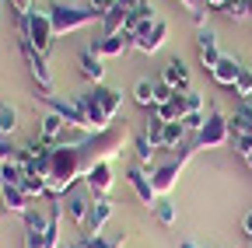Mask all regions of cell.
Instances as JSON below:
<instances>
[{
	"label": "cell",
	"mask_w": 252,
	"mask_h": 248,
	"mask_svg": "<svg viewBox=\"0 0 252 248\" xmlns=\"http://www.w3.org/2000/svg\"><path fill=\"white\" fill-rule=\"evenodd\" d=\"M224 14H228L231 21H245V18H252V0H228Z\"/></svg>",
	"instance_id": "cell-28"
},
{
	"label": "cell",
	"mask_w": 252,
	"mask_h": 248,
	"mask_svg": "<svg viewBox=\"0 0 252 248\" xmlns=\"http://www.w3.org/2000/svg\"><path fill=\"white\" fill-rule=\"evenodd\" d=\"M18 46H21V56H25V63H28L32 77H35L39 91H42V95H49V91H53V74H49V67H46V56H42V53H35V49H32L21 35H18Z\"/></svg>",
	"instance_id": "cell-9"
},
{
	"label": "cell",
	"mask_w": 252,
	"mask_h": 248,
	"mask_svg": "<svg viewBox=\"0 0 252 248\" xmlns=\"http://www.w3.org/2000/svg\"><path fill=\"white\" fill-rule=\"evenodd\" d=\"M77 70H81V77L91 81V84H102V77H105L102 56H98V53H91V49H81V56H77Z\"/></svg>",
	"instance_id": "cell-19"
},
{
	"label": "cell",
	"mask_w": 252,
	"mask_h": 248,
	"mask_svg": "<svg viewBox=\"0 0 252 248\" xmlns=\"http://www.w3.org/2000/svg\"><path fill=\"white\" fill-rule=\"evenodd\" d=\"M130 137H133V130H130V122L123 119V122H112V126L102 130V133H91L84 143H70V147L56 143L49 150V161H46V171H42L49 196H56V199L67 196L77 185V178H84L94 165L112 161Z\"/></svg>",
	"instance_id": "cell-1"
},
{
	"label": "cell",
	"mask_w": 252,
	"mask_h": 248,
	"mask_svg": "<svg viewBox=\"0 0 252 248\" xmlns=\"http://www.w3.org/2000/svg\"><path fill=\"white\" fill-rule=\"evenodd\" d=\"M21 220H25V231H32V234H46V231H49V210L42 213V210L32 206V210L21 217Z\"/></svg>",
	"instance_id": "cell-25"
},
{
	"label": "cell",
	"mask_w": 252,
	"mask_h": 248,
	"mask_svg": "<svg viewBox=\"0 0 252 248\" xmlns=\"http://www.w3.org/2000/svg\"><path fill=\"white\" fill-rule=\"evenodd\" d=\"M165 39H168V25L158 18V21H151L147 28H140V32L133 35V49H140V53H147V56H154L158 49L165 46Z\"/></svg>",
	"instance_id": "cell-10"
},
{
	"label": "cell",
	"mask_w": 252,
	"mask_h": 248,
	"mask_svg": "<svg viewBox=\"0 0 252 248\" xmlns=\"http://www.w3.org/2000/svg\"><path fill=\"white\" fill-rule=\"evenodd\" d=\"M84 185H88L94 196H109V189H112V161L94 165V168L84 175Z\"/></svg>",
	"instance_id": "cell-15"
},
{
	"label": "cell",
	"mask_w": 252,
	"mask_h": 248,
	"mask_svg": "<svg viewBox=\"0 0 252 248\" xmlns=\"http://www.w3.org/2000/svg\"><path fill=\"white\" fill-rule=\"evenodd\" d=\"M193 158V143H182V147H175L172 154H168V161H161V165H151L147 168V175H151V182H154V193L161 196V193H168L172 185H175V178H179V171L186 168V161ZM144 168V165H140Z\"/></svg>",
	"instance_id": "cell-3"
},
{
	"label": "cell",
	"mask_w": 252,
	"mask_h": 248,
	"mask_svg": "<svg viewBox=\"0 0 252 248\" xmlns=\"http://www.w3.org/2000/svg\"><path fill=\"white\" fill-rule=\"evenodd\" d=\"M133 102L140 105V109H158V102H161V98H158V81H137L133 84Z\"/></svg>",
	"instance_id": "cell-22"
},
{
	"label": "cell",
	"mask_w": 252,
	"mask_h": 248,
	"mask_svg": "<svg viewBox=\"0 0 252 248\" xmlns=\"http://www.w3.org/2000/svg\"><path fill=\"white\" fill-rule=\"evenodd\" d=\"M63 133H67V122H63V115H56V112H42V119H39V137L49 143V147H56L60 140H63Z\"/></svg>",
	"instance_id": "cell-17"
},
{
	"label": "cell",
	"mask_w": 252,
	"mask_h": 248,
	"mask_svg": "<svg viewBox=\"0 0 252 248\" xmlns=\"http://www.w3.org/2000/svg\"><path fill=\"white\" fill-rule=\"evenodd\" d=\"M11 133H18V109L0 102V137H11Z\"/></svg>",
	"instance_id": "cell-26"
},
{
	"label": "cell",
	"mask_w": 252,
	"mask_h": 248,
	"mask_svg": "<svg viewBox=\"0 0 252 248\" xmlns=\"http://www.w3.org/2000/svg\"><path fill=\"white\" fill-rule=\"evenodd\" d=\"M109 220H112V203L105 196H98L94 206H91V213H88V220H84V234H102V227Z\"/></svg>",
	"instance_id": "cell-18"
},
{
	"label": "cell",
	"mask_w": 252,
	"mask_h": 248,
	"mask_svg": "<svg viewBox=\"0 0 252 248\" xmlns=\"http://www.w3.org/2000/svg\"><path fill=\"white\" fill-rule=\"evenodd\" d=\"M186 143V126L182 122H165V130H161V150H175Z\"/></svg>",
	"instance_id": "cell-23"
},
{
	"label": "cell",
	"mask_w": 252,
	"mask_h": 248,
	"mask_svg": "<svg viewBox=\"0 0 252 248\" xmlns=\"http://www.w3.org/2000/svg\"><path fill=\"white\" fill-rule=\"evenodd\" d=\"M161 84H168L172 91H189V67L182 63L179 56H172L168 63L161 67V77H158Z\"/></svg>",
	"instance_id": "cell-14"
},
{
	"label": "cell",
	"mask_w": 252,
	"mask_h": 248,
	"mask_svg": "<svg viewBox=\"0 0 252 248\" xmlns=\"http://www.w3.org/2000/svg\"><path fill=\"white\" fill-rule=\"evenodd\" d=\"M49 18H53L56 35H70V32L88 28L98 14H94L91 7H77V4H53V7H49Z\"/></svg>",
	"instance_id": "cell-5"
},
{
	"label": "cell",
	"mask_w": 252,
	"mask_h": 248,
	"mask_svg": "<svg viewBox=\"0 0 252 248\" xmlns=\"http://www.w3.org/2000/svg\"><path fill=\"white\" fill-rule=\"evenodd\" d=\"M228 140H231V122L220 115L217 109H210L203 130L196 133V147H200V150H210V147H224Z\"/></svg>",
	"instance_id": "cell-7"
},
{
	"label": "cell",
	"mask_w": 252,
	"mask_h": 248,
	"mask_svg": "<svg viewBox=\"0 0 252 248\" xmlns=\"http://www.w3.org/2000/svg\"><path fill=\"white\" fill-rule=\"evenodd\" d=\"M238 154H242V158H249V154H252V137H242V140H238Z\"/></svg>",
	"instance_id": "cell-37"
},
{
	"label": "cell",
	"mask_w": 252,
	"mask_h": 248,
	"mask_svg": "<svg viewBox=\"0 0 252 248\" xmlns=\"http://www.w3.org/2000/svg\"><path fill=\"white\" fill-rule=\"evenodd\" d=\"M21 193H25L28 199H42V196H49L46 178H42V175H35V171H28V175L21 178Z\"/></svg>",
	"instance_id": "cell-24"
},
{
	"label": "cell",
	"mask_w": 252,
	"mask_h": 248,
	"mask_svg": "<svg viewBox=\"0 0 252 248\" xmlns=\"http://www.w3.org/2000/svg\"><path fill=\"white\" fill-rule=\"evenodd\" d=\"M0 185H4V175H0Z\"/></svg>",
	"instance_id": "cell-43"
},
{
	"label": "cell",
	"mask_w": 252,
	"mask_h": 248,
	"mask_svg": "<svg viewBox=\"0 0 252 248\" xmlns=\"http://www.w3.org/2000/svg\"><path fill=\"white\" fill-rule=\"evenodd\" d=\"M196 53H200V63L207 70H214V63L220 59V49H217V32L210 25H203L200 32H196Z\"/></svg>",
	"instance_id": "cell-12"
},
{
	"label": "cell",
	"mask_w": 252,
	"mask_h": 248,
	"mask_svg": "<svg viewBox=\"0 0 252 248\" xmlns=\"http://www.w3.org/2000/svg\"><path fill=\"white\" fill-rule=\"evenodd\" d=\"M94 199H98V196H94L88 185H84V189H77V185H74V189L63 196V210H67V217H70L74 224H81V227H84V220H88V213H91Z\"/></svg>",
	"instance_id": "cell-8"
},
{
	"label": "cell",
	"mask_w": 252,
	"mask_h": 248,
	"mask_svg": "<svg viewBox=\"0 0 252 248\" xmlns=\"http://www.w3.org/2000/svg\"><path fill=\"white\" fill-rule=\"evenodd\" d=\"M151 210H154V217H158V224H161V227H172L175 224V206L168 199H158Z\"/></svg>",
	"instance_id": "cell-29"
},
{
	"label": "cell",
	"mask_w": 252,
	"mask_h": 248,
	"mask_svg": "<svg viewBox=\"0 0 252 248\" xmlns=\"http://www.w3.org/2000/svg\"><path fill=\"white\" fill-rule=\"evenodd\" d=\"M210 77H214L220 87H235V81L242 77V63H238V56H220L217 63H214V70H210Z\"/></svg>",
	"instance_id": "cell-16"
},
{
	"label": "cell",
	"mask_w": 252,
	"mask_h": 248,
	"mask_svg": "<svg viewBox=\"0 0 252 248\" xmlns=\"http://www.w3.org/2000/svg\"><path fill=\"white\" fill-rule=\"evenodd\" d=\"M11 11L18 14V21H25L32 14V0H11Z\"/></svg>",
	"instance_id": "cell-36"
},
{
	"label": "cell",
	"mask_w": 252,
	"mask_h": 248,
	"mask_svg": "<svg viewBox=\"0 0 252 248\" xmlns=\"http://www.w3.org/2000/svg\"><path fill=\"white\" fill-rule=\"evenodd\" d=\"M203 122H207L203 112H189V115L182 119V126H186V133H200V130H203Z\"/></svg>",
	"instance_id": "cell-33"
},
{
	"label": "cell",
	"mask_w": 252,
	"mask_h": 248,
	"mask_svg": "<svg viewBox=\"0 0 252 248\" xmlns=\"http://www.w3.org/2000/svg\"><path fill=\"white\" fill-rule=\"evenodd\" d=\"M119 7H123V11H133V7H137V0H119Z\"/></svg>",
	"instance_id": "cell-40"
},
{
	"label": "cell",
	"mask_w": 252,
	"mask_h": 248,
	"mask_svg": "<svg viewBox=\"0 0 252 248\" xmlns=\"http://www.w3.org/2000/svg\"><path fill=\"white\" fill-rule=\"evenodd\" d=\"M0 4H4V0H0Z\"/></svg>",
	"instance_id": "cell-44"
},
{
	"label": "cell",
	"mask_w": 252,
	"mask_h": 248,
	"mask_svg": "<svg viewBox=\"0 0 252 248\" xmlns=\"http://www.w3.org/2000/svg\"><path fill=\"white\" fill-rule=\"evenodd\" d=\"M35 102H42L49 112L63 115V122H67V126H74V130H84V133H94V130H91V119L84 115V109H81V102H77V98H53V95H35Z\"/></svg>",
	"instance_id": "cell-6"
},
{
	"label": "cell",
	"mask_w": 252,
	"mask_h": 248,
	"mask_svg": "<svg viewBox=\"0 0 252 248\" xmlns=\"http://www.w3.org/2000/svg\"><path fill=\"white\" fill-rule=\"evenodd\" d=\"M179 248H200V245H193V241H179Z\"/></svg>",
	"instance_id": "cell-41"
},
{
	"label": "cell",
	"mask_w": 252,
	"mask_h": 248,
	"mask_svg": "<svg viewBox=\"0 0 252 248\" xmlns=\"http://www.w3.org/2000/svg\"><path fill=\"white\" fill-rule=\"evenodd\" d=\"M231 137L242 140V137H252V102H242L235 112H231Z\"/></svg>",
	"instance_id": "cell-21"
},
{
	"label": "cell",
	"mask_w": 252,
	"mask_h": 248,
	"mask_svg": "<svg viewBox=\"0 0 252 248\" xmlns=\"http://www.w3.org/2000/svg\"><path fill=\"white\" fill-rule=\"evenodd\" d=\"M63 248H84V245L81 241H70V245H63Z\"/></svg>",
	"instance_id": "cell-42"
},
{
	"label": "cell",
	"mask_w": 252,
	"mask_h": 248,
	"mask_svg": "<svg viewBox=\"0 0 252 248\" xmlns=\"http://www.w3.org/2000/svg\"><path fill=\"white\" fill-rule=\"evenodd\" d=\"M133 147H137L140 165H144V168H151V165H154V150H158V147L147 140V133H137V137H133Z\"/></svg>",
	"instance_id": "cell-27"
},
{
	"label": "cell",
	"mask_w": 252,
	"mask_h": 248,
	"mask_svg": "<svg viewBox=\"0 0 252 248\" xmlns=\"http://www.w3.org/2000/svg\"><path fill=\"white\" fill-rule=\"evenodd\" d=\"M179 4H182V7L189 11V18H193V21H196L200 28L207 25V18H203V11H200V7H203V0H179Z\"/></svg>",
	"instance_id": "cell-32"
},
{
	"label": "cell",
	"mask_w": 252,
	"mask_h": 248,
	"mask_svg": "<svg viewBox=\"0 0 252 248\" xmlns=\"http://www.w3.org/2000/svg\"><path fill=\"white\" fill-rule=\"evenodd\" d=\"M242 231H245V234H249V238H252V210H249V213H245V220H242Z\"/></svg>",
	"instance_id": "cell-38"
},
{
	"label": "cell",
	"mask_w": 252,
	"mask_h": 248,
	"mask_svg": "<svg viewBox=\"0 0 252 248\" xmlns=\"http://www.w3.org/2000/svg\"><path fill=\"white\" fill-rule=\"evenodd\" d=\"M77 102H81L84 115L91 119V130L94 133L109 130L112 122H116V115H119V109H123V95H119L116 87H102V84H94L91 91L77 95Z\"/></svg>",
	"instance_id": "cell-2"
},
{
	"label": "cell",
	"mask_w": 252,
	"mask_h": 248,
	"mask_svg": "<svg viewBox=\"0 0 252 248\" xmlns=\"http://www.w3.org/2000/svg\"><path fill=\"white\" fill-rule=\"evenodd\" d=\"M116 4H119V0H88V7H91L94 14H98V18H105V14H109Z\"/></svg>",
	"instance_id": "cell-35"
},
{
	"label": "cell",
	"mask_w": 252,
	"mask_h": 248,
	"mask_svg": "<svg viewBox=\"0 0 252 248\" xmlns=\"http://www.w3.org/2000/svg\"><path fill=\"white\" fill-rule=\"evenodd\" d=\"M18 150H21V147H14L7 137H0V165H4V161H14V158H18Z\"/></svg>",
	"instance_id": "cell-34"
},
{
	"label": "cell",
	"mask_w": 252,
	"mask_h": 248,
	"mask_svg": "<svg viewBox=\"0 0 252 248\" xmlns=\"http://www.w3.org/2000/svg\"><path fill=\"white\" fill-rule=\"evenodd\" d=\"M81 245H84V248H123V241H109V238H102V234H84Z\"/></svg>",
	"instance_id": "cell-31"
},
{
	"label": "cell",
	"mask_w": 252,
	"mask_h": 248,
	"mask_svg": "<svg viewBox=\"0 0 252 248\" xmlns=\"http://www.w3.org/2000/svg\"><path fill=\"white\" fill-rule=\"evenodd\" d=\"M235 95H238L242 102H252V74H249V70H242V77L235 81Z\"/></svg>",
	"instance_id": "cell-30"
},
{
	"label": "cell",
	"mask_w": 252,
	"mask_h": 248,
	"mask_svg": "<svg viewBox=\"0 0 252 248\" xmlns=\"http://www.w3.org/2000/svg\"><path fill=\"white\" fill-rule=\"evenodd\" d=\"M203 4H207V7H217V11H224V7H228V0H203Z\"/></svg>",
	"instance_id": "cell-39"
},
{
	"label": "cell",
	"mask_w": 252,
	"mask_h": 248,
	"mask_svg": "<svg viewBox=\"0 0 252 248\" xmlns=\"http://www.w3.org/2000/svg\"><path fill=\"white\" fill-rule=\"evenodd\" d=\"M21 39L35 49V53H49V46H53V39H56V28H53V18H49V11H32L25 21H21Z\"/></svg>",
	"instance_id": "cell-4"
},
{
	"label": "cell",
	"mask_w": 252,
	"mask_h": 248,
	"mask_svg": "<svg viewBox=\"0 0 252 248\" xmlns=\"http://www.w3.org/2000/svg\"><path fill=\"white\" fill-rule=\"evenodd\" d=\"M91 53H98L102 59H109V56H126L133 49V35L130 32H116V35H98L91 46H88Z\"/></svg>",
	"instance_id": "cell-11"
},
{
	"label": "cell",
	"mask_w": 252,
	"mask_h": 248,
	"mask_svg": "<svg viewBox=\"0 0 252 248\" xmlns=\"http://www.w3.org/2000/svg\"><path fill=\"white\" fill-rule=\"evenodd\" d=\"M0 196H4V210H7V213H18V217H25V213L32 210V206H28L32 199L21 193V185H0Z\"/></svg>",
	"instance_id": "cell-20"
},
{
	"label": "cell",
	"mask_w": 252,
	"mask_h": 248,
	"mask_svg": "<svg viewBox=\"0 0 252 248\" xmlns=\"http://www.w3.org/2000/svg\"><path fill=\"white\" fill-rule=\"evenodd\" d=\"M126 178H130V185H133V193H137V199H140L144 206H154V203H158V193H154V182H151L147 168L133 165L130 171H126Z\"/></svg>",
	"instance_id": "cell-13"
}]
</instances>
